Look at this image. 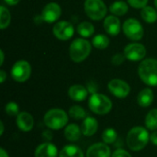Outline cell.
<instances>
[{
  "mask_svg": "<svg viewBox=\"0 0 157 157\" xmlns=\"http://www.w3.org/2000/svg\"><path fill=\"white\" fill-rule=\"evenodd\" d=\"M62 14L61 6L54 2L47 4L41 11V18L47 23H53L59 19Z\"/></svg>",
  "mask_w": 157,
  "mask_h": 157,
  "instance_id": "cell-12",
  "label": "cell"
},
{
  "mask_svg": "<svg viewBox=\"0 0 157 157\" xmlns=\"http://www.w3.org/2000/svg\"><path fill=\"white\" fill-rule=\"evenodd\" d=\"M150 139L148 131L144 127L132 128L127 135V145L128 147L135 152L143 150L148 144Z\"/></svg>",
  "mask_w": 157,
  "mask_h": 157,
  "instance_id": "cell-1",
  "label": "cell"
},
{
  "mask_svg": "<svg viewBox=\"0 0 157 157\" xmlns=\"http://www.w3.org/2000/svg\"><path fill=\"white\" fill-rule=\"evenodd\" d=\"M125 58H126V57H125V55H124V54L117 53V54H115V55L112 57V59H111V63H112L114 65L119 66V65H121V64L124 62Z\"/></svg>",
  "mask_w": 157,
  "mask_h": 157,
  "instance_id": "cell-32",
  "label": "cell"
},
{
  "mask_svg": "<svg viewBox=\"0 0 157 157\" xmlns=\"http://www.w3.org/2000/svg\"><path fill=\"white\" fill-rule=\"evenodd\" d=\"M57 148L51 143H43L40 144L34 153L35 157H57Z\"/></svg>",
  "mask_w": 157,
  "mask_h": 157,
  "instance_id": "cell-16",
  "label": "cell"
},
{
  "mask_svg": "<svg viewBox=\"0 0 157 157\" xmlns=\"http://www.w3.org/2000/svg\"><path fill=\"white\" fill-rule=\"evenodd\" d=\"M77 32L84 38L91 37L95 32V28L92 23L88 21H83L77 26Z\"/></svg>",
  "mask_w": 157,
  "mask_h": 157,
  "instance_id": "cell-23",
  "label": "cell"
},
{
  "mask_svg": "<svg viewBox=\"0 0 157 157\" xmlns=\"http://www.w3.org/2000/svg\"><path fill=\"white\" fill-rule=\"evenodd\" d=\"M108 88L113 96L119 98H126L131 92L129 84L121 79H112L108 84Z\"/></svg>",
  "mask_w": 157,
  "mask_h": 157,
  "instance_id": "cell-11",
  "label": "cell"
},
{
  "mask_svg": "<svg viewBox=\"0 0 157 157\" xmlns=\"http://www.w3.org/2000/svg\"><path fill=\"white\" fill-rule=\"evenodd\" d=\"M88 107L94 113L98 115H106L112 109L111 100L102 94H92L88 100Z\"/></svg>",
  "mask_w": 157,
  "mask_h": 157,
  "instance_id": "cell-5",
  "label": "cell"
},
{
  "mask_svg": "<svg viewBox=\"0 0 157 157\" xmlns=\"http://www.w3.org/2000/svg\"><path fill=\"white\" fill-rule=\"evenodd\" d=\"M138 75L142 81L151 86H157V60L149 58L144 60L138 67Z\"/></svg>",
  "mask_w": 157,
  "mask_h": 157,
  "instance_id": "cell-2",
  "label": "cell"
},
{
  "mask_svg": "<svg viewBox=\"0 0 157 157\" xmlns=\"http://www.w3.org/2000/svg\"><path fill=\"white\" fill-rule=\"evenodd\" d=\"M145 125L147 129L151 131L157 130V109H154L149 111L145 118Z\"/></svg>",
  "mask_w": 157,
  "mask_h": 157,
  "instance_id": "cell-26",
  "label": "cell"
},
{
  "mask_svg": "<svg viewBox=\"0 0 157 157\" xmlns=\"http://www.w3.org/2000/svg\"><path fill=\"white\" fill-rule=\"evenodd\" d=\"M150 140H151V142H152L153 144H155V145H156L157 146V131L156 132H153V133L151 134Z\"/></svg>",
  "mask_w": 157,
  "mask_h": 157,
  "instance_id": "cell-35",
  "label": "cell"
},
{
  "mask_svg": "<svg viewBox=\"0 0 157 157\" xmlns=\"http://www.w3.org/2000/svg\"><path fill=\"white\" fill-rule=\"evenodd\" d=\"M5 111L9 116H17L19 114V109L17 103L9 102L5 107Z\"/></svg>",
  "mask_w": 157,
  "mask_h": 157,
  "instance_id": "cell-30",
  "label": "cell"
},
{
  "mask_svg": "<svg viewBox=\"0 0 157 157\" xmlns=\"http://www.w3.org/2000/svg\"><path fill=\"white\" fill-rule=\"evenodd\" d=\"M30 74H31V66L27 61L24 60H20L15 63L11 69L12 78L18 83H23L27 81L29 78Z\"/></svg>",
  "mask_w": 157,
  "mask_h": 157,
  "instance_id": "cell-8",
  "label": "cell"
},
{
  "mask_svg": "<svg viewBox=\"0 0 157 157\" xmlns=\"http://www.w3.org/2000/svg\"><path fill=\"white\" fill-rule=\"evenodd\" d=\"M103 27L108 34L116 36L121 31V21L117 16H109L105 18Z\"/></svg>",
  "mask_w": 157,
  "mask_h": 157,
  "instance_id": "cell-14",
  "label": "cell"
},
{
  "mask_svg": "<svg viewBox=\"0 0 157 157\" xmlns=\"http://www.w3.org/2000/svg\"><path fill=\"white\" fill-rule=\"evenodd\" d=\"M19 1H20V0H5V2H6L7 5H9V6H15V5H17Z\"/></svg>",
  "mask_w": 157,
  "mask_h": 157,
  "instance_id": "cell-37",
  "label": "cell"
},
{
  "mask_svg": "<svg viewBox=\"0 0 157 157\" xmlns=\"http://www.w3.org/2000/svg\"><path fill=\"white\" fill-rule=\"evenodd\" d=\"M10 20H11V15H10L9 10L4 6H1L0 7V29H5L9 25Z\"/></svg>",
  "mask_w": 157,
  "mask_h": 157,
  "instance_id": "cell-27",
  "label": "cell"
},
{
  "mask_svg": "<svg viewBox=\"0 0 157 157\" xmlns=\"http://www.w3.org/2000/svg\"><path fill=\"white\" fill-rule=\"evenodd\" d=\"M69 115L71 118L75 120H81L84 118H86V110L80 107V106H72L69 109Z\"/></svg>",
  "mask_w": 157,
  "mask_h": 157,
  "instance_id": "cell-29",
  "label": "cell"
},
{
  "mask_svg": "<svg viewBox=\"0 0 157 157\" xmlns=\"http://www.w3.org/2000/svg\"><path fill=\"white\" fill-rule=\"evenodd\" d=\"M128 3L134 8H144L146 6L148 0H127Z\"/></svg>",
  "mask_w": 157,
  "mask_h": 157,
  "instance_id": "cell-31",
  "label": "cell"
},
{
  "mask_svg": "<svg viewBox=\"0 0 157 157\" xmlns=\"http://www.w3.org/2000/svg\"><path fill=\"white\" fill-rule=\"evenodd\" d=\"M6 73L4 70H1L0 71V83L3 84L6 81Z\"/></svg>",
  "mask_w": 157,
  "mask_h": 157,
  "instance_id": "cell-36",
  "label": "cell"
},
{
  "mask_svg": "<svg viewBox=\"0 0 157 157\" xmlns=\"http://www.w3.org/2000/svg\"><path fill=\"white\" fill-rule=\"evenodd\" d=\"M155 6H156L157 8V0H155Z\"/></svg>",
  "mask_w": 157,
  "mask_h": 157,
  "instance_id": "cell-41",
  "label": "cell"
},
{
  "mask_svg": "<svg viewBox=\"0 0 157 157\" xmlns=\"http://www.w3.org/2000/svg\"><path fill=\"white\" fill-rule=\"evenodd\" d=\"M86 157H110V149L107 144L98 143L87 149Z\"/></svg>",
  "mask_w": 157,
  "mask_h": 157,
  "instance_id": "cell-13",
  "label": "cell"
},
{
  "mask_svg": "<svg viewBox=\"0 0 157 157\" xmlns=\"http://www.w3.org/2000/svg\"><path fill=\"white\" fill-rule=\"evenodd\" d=\"M82 131L76 124H70L64 129V137L70 142H75L79 140Z\"/></svg>",
  "mask_w": 157,
  "mask_h": 157,
  "instance_id": "cell-20",
  "label": "cell"
},
{
  "mask_svg": "<svg viewBox=\"0 0 157 157\" xmlns=\"http://www.w3.org/2000/svg\"><path fill=\"white\" fill-rule=\"evenodd\" d=\"M124 55L129 61L138 62L145 57L146 49L143 44L137 42L130 43L124 48Z\"/></svg>",
  "mask_w": 157,
  "mask_h": 157,
  "instance_id": "cell-9",
  "label": "cell"
},
{
  "mask_svg": "<svg viewBox=\"0 0 157 157\" xmlns=\"http://www.w3.org/2000/svg\"><path fill=\"white\" fill-rule=\"evenodd\" d=\"M154 93L152 91V89L150 88H144L143 89L139 94H138V97H137V102L138 104L143 107V108H146V107H149L153 101H154Z\"/></svg>",
  "mask_w": 157,
  "mask_h": 157,
  "instance_id": "cell-19",
  "label": "cell"
},
{
  "mask_svg": "<svg viewBox=\"0 0 157 157\" xmlns=\"http://www.w3.org/2000/svg\"><path fill=\"white\" fill-rule=\"evenodd\" d=\"M117 137H118L117 132L113 128H108L102 133V140L107 144L115 143L117 140Z\"/></svg>",
  "mask_w": 157,
  "mask_h": 157,
  "instance_id": "cell-28",
  "label": "cell"
},
{
  "mask_svg": "<svg viewBox=\"0 0 157 157\" xmlns=\"http://www.w3.org/2000/svg\"><path fill=\"white\" fill-rule=\"evenodd\" d=\"M58 157H84V154L75 145H66L60 151Z\"/></svg>",
  "mask_w": 157,
  "mask_h": 157,
  "instance_id": "cell-21",
  "label": "cell"
},
{
  "mask_svg": "<svg viewBox=\"0 0 157 157\" xmlns=\"http://www.w3.org/2000/svg\"><path fill=\"white\" fill-rule=\"evenodd\" d=\"M86 89L88 90L89 93L91 94H96L98 90V86L96 82L94 81H89L87 84H86Z\"/></svg>",
  "mask_w": 157,
  "mask_h": 157,
  "instance_id": "cell-33",
  "label": "cell"
},
{
  "mask_svg": "<svg viewBox=\"0 0 157 157\" xmlns=\"http://www.w3.org/2000/svg\"><path fill=\"white\" fill-rule=\"evenodd\" d=\"M92 50L91 44L85 39H75L70 45L69 54L72 61L75 63H81L85 61L90 54Z\"/></svg>",
  "mask_w": 157,
  "mask_h": 157,
  "instance_id": "cell-3",
  "label": "cell"
},
{
  "mask_svg": "<svg viewBox=\"0 0 157 157\" xmlns=\"http://www.w3.org/2000/svg\"><path fill=\"white\" fill-rule=\"evenodd\" d=\"M111 157H132V155L128 152H126L125 150L118 149L112 154Z\"/></svg>",
  "mask_w": 157,
  "mask_h": 157,
  "instance_id": "cell-34",
  "label": "cell"
},
{
  "mask_svg": "<svg viewBox=\"0 0 157 157\" xmlns=\"http://www.w3.org/2000/svg\"><path fill=\"white\" fill-rule=\"evenodd\" d=\"M17 125L20 131L29 132L34 126V120L29 113L22 111L17 116Z\"/></svg>",
  "mask_w": 157,
  "mask_h": 157,
  "instance_id": "cell-15",
  "label": "cell"
},
{
  "mask_svg": "<svg viewBox=\"0 0 157 157\" xmlns=\"http://www.w3.org/2000/svg\"><path fill=\"white\" fill-rule=\"evenodd\" d=\"M0 157H8L7 153H6L3 148H1V149H0Z\"/></svg>",
  "mask_w": 157,
  "mask_h": 157,
  "instance_id": "cell-38",
  "label": "cell"
},
{
  "mask_svg": "<svg viewBox=\"0 0 157 157\" xmlns=\"http://www.w3.org/2000/svg\"><path fill=\"white\" fill-rule=\"evenodd\" d=\"M109 10L114 16L121 17V16H124L128 12L129 6H128L127 3H125L124 1H116L110 5Z\"/></svg>",
  "mask_w": 157,
  "mask_h": 157,
  "instance_id": "cell-22",
  "label": "cell"
},
{
  "mask_svg": "<svg viewBox=\"0 0 157 157\" xmlns=\"http://www.w3.org/2000/svg\"><path fill=\"white\" fill-rule=\"evenodd\" d=\"M68 94L72 100L79 102V101H83L86 98L88 90L86 89V87H85L81 85H74L69 88Z\"/></svg>",
  "mask_w": 157,
  "mask_h": 157,
  "instance_id": "cell-18",
  "label": "cell"
},
{
  "mask_svg": "<svg viewBox=\"0 0 157 157\" xmlns=\"http://www.w3.org/2000/svg\"><path fill=\"white\" fill-rule=\"evenodd\" d=\"M45 125L52 130H60L68 122V116L64 110L61 109H50L44 116Z\"/></svg>",
  "mask_w": 157,
  "mask_h": 157,
  "instance_id": "cell-4",
  "label": "cell"
},
{
  "mask_svg": "<svg viewBox=\"0 0 157 157\" xmlns=\"http://www.w3.org/2000/svg\"><path fill=\"white\" fill-rule=\"evenodd\" d=\"M85 11L92 20H101L107 15V6L103 0H86Z\"/></svg>",
  "mask_w": 157,
  "mask_h": 157,
  "instance_id": "cell-6",
  "label": "cell"
},
{
  "mask_svg": "<svg viewBox=\"0 0 157 157\" xmlns=\"http://www.w3.org/2000/svg\"><path fill=\"white\" fill-rule=\"evenodd\" d=\"M98 128V121L93 117H86L85 118L81 125L82 134H84L85 136H92L97 132Z\"/></svg>",
  "mask_w": 157,
  "mask_h": 157,
  "instance_id": "cell-17",
  "label": "cell"
},
{
  "mask_svg": "<svg viewBox=\"0 0 157 157\" xmlns=\"http://www.w3.org/2000/svg\"><path fill=\"white\" fill-rule=\"evenodd\" d=\"M141 16L143 17V19L149 23V24H152V23H155L157 20V12L156 10L152 7V6H144V8H142V11H141Z\"/></svg>",
  "mask_w": 157,
  "mask_h": 157,
  "instance_id": "cell-24",
  "label": "cell"
},
{
  "mask_svg": "<svg viewBox=\"0 0 157 157\" xmlns=\"http://www.w3.org/2000/svg\"><path fill=\"white\" fill-rule=\"evenodd\" d=\"M0 126H1V129H0V134L2 135L3 132H4V124H3V121H0Z\"/></svg>",
  "mask_w": 157,
  "mask_h": 157,
  "instance_id": "cell-40",
  "label": "cell"
},
{
  "mask_svg": "<svg viewBox=\"0 0 157 157\" xmlns=\"http://www.w3.org/2000/svg\"><path fill=\"white\" fill-rule=\"evenodd\" d=\"M0 56H1V59H0V64L2 65L3 64V63H4V58H5V56H4V52L1 50L0 51Z\"/></svg>",
  "mask_w": 157,
  "mask_h": 157,
  "instance_id": "cell-39",
  "label": "cell"
},
{
  "mask_svg": "<svg viewBox=\"0 0 157 157\" xmlns=\"http://www.w3.org/2000/svg\"><path fill=\"white\" fill-rule=\"evenodd\" d=\"M122 29L126 37L132 40H139L144 36V28L136 18L127 19L123 23Z\"/></svg>",
  "mask_w": 157,
  "mask_h": 157,
  "instance_id": "cell-7",
  "label": "cell"
},
{
  "mask_svg": "<svg viewBox=\"0 0 157 157\" xmlns=\"http://www.w3.org/2000/svg\"><path fill=\"white\" fill-rule=\"evenodd\" d=\"M52 32L57 39L61 40H67L73 37L75 29L70 22L62 20L55 23L52 29Z\"/></svg>",
  "mask_w": 157,
  "mask_h": 157,
  "instance_id": "cell-10",
  "label": "cell"
},
{
  "mask_svg": "<svg viewBox=\"0 0 157 157\" xmlns=\"http://www.w3.org/2000/svg\"><path fill=\"white\" fill-rule=\"evenodd\" d=\"M92 44L95 48L99 50H104L109 45V39L104 34H98L93 38Z\"/></svg>",
  "mask_w": 157,
  "mask_h": 157,
  "instance_id": "cell-25",
  "label": "cell"
}]
</instances>
